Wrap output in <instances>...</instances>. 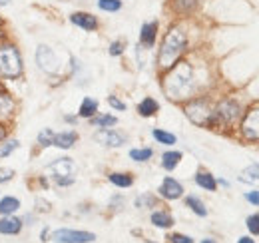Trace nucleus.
Returning a JSON list of instances; mask_svg holds the SVG:
<instances>
[{"label":"nucleus","instance_id":"9","mask_svg":"<svg viewBox=\"0 0 259 243\" xmlns=\"http://www.w3.org/2000/svg\"><path fill=\"white\" fill-rule=\"evenodd\" d=\"M52 241L56 243H92L96 235L90 231H76V229H58L52 233Z\"/></svg>","mask_w":259,"mask_h":243},{"label":"nucleus","instance_id":"20","mask_svg":"<svg viewBox=\"0 0 259 243\" xmlns=\"http://www.w3.org/2000/svg\"><path fill=\"white\" fill-rule=\"evenodd\" d=\"M152 223L156 227H162V229H167L174 225V217L167 212H154L152 213Z\"/></svg>","mask_w":259,"mask_h":243},{"label":"nucleus","instance_id":"37","mask_svg":"<svg viewBox=\"0 0 259 243\" xmlns=\"http://www.w3.org/2000/svg\"><path fill=\"white\" fill-rule=\"evenodd\" d=\"M12 176H14V170H8V168H2L0 170V183H6L12 180Z\"/></svg>","mask_w":259,"mask_h":243},{"label":"nucleus","instance_id":"23","mask_svg":"<svg viewBox=\"0 0 259 243\" xmlns=\"http://www.w3.org/2000/svg\"><path fill=\"white\" fill-rule=\"evenodd\" d=\"M152 136H154V140H156L158 144H162V146H174V144L178 142V138H176L174 134H169V132H165V130H160V128H156V130L152 132Z\"/></svg>","mask_w":259,"mask_h":243},{"label":"nucleus","instance_id":"27","mask_svg":"<svg viewBox=\"0 0 259 243\" xmlns=\"http://www.w3.org/2000/svg\"><path fill=\"white\" fill-rule=\"evenodd\" d=\"M92 124L98 126V128H112V126L118 124V118L116 116H110V114H102V116H94Z\"/></svg>","mask_w":259,"mask_h":243},{"label":"nucleus","instance_id":"8","mask_svg":"<svg viewBox=\"0 0 259 243\" xmlns=\"http://www.w3.org/2000/svg\"><path fill=\"white\" fill-rule=\"evenodd\" d=\"M241 134L249 142L259 140V106H253L251 110L245 112V116L241 120Z\"/></svg>","mask_w":259,"mask_h":243},{"label":"nucleus","instance_id":"29","mask_svg":"<svg viewBox=\"0 0 259 243\" xmlns=\"http://www.w3.org/2000/svg\"><path fill=\"white\" fill-rule=\"evenodd\" d=\"M152 155H154V152H152L150 148H134V150L130 152V157H132L134 161H148Z\"/></svg>","mask_w":259,"mask_h":243},{"label":"nucleus","instance_id":"14","mask_svg":"<svg viewBox=\"0 0 259 243\" xmlns=\"http://www.w3.org/2000/svg\"><path fill=\"white\" fill-rule=\"evenodd\" d=\"M22 229V219L12 217V215H4L0 219V233L2 235H16Z\"/></svg>","mask_w":259,"mask_h":243},{"label":"nucleus","instance_id":"2","mask_svg":"<svg viewBox=\"0 0 259 243\" xmlns=\"http://www.w3.org/2000/svg\"><path fill=\"white\" fill-rule=\"evenodd\" d=\"M186 46H188L186 32L180 26H171L165 32L162 40V46H160V52H158V66L162 70H169L176 62L180 60V56L186 52Z\"/></svg>","mask_w":259,"mask_h":243},{"label":"nucleus","instance_id":"39","mask_svg":"<svg viewBox=\"0 0 259 243\" xmlns=\"http://www.w3.org/2000/svg\"><path fill=\"white\" fill-rule=\"evenodd\" d=\"M245 199L253 206H259V189H253V191H247L245 193Z\"/></svg>","mask_w":259,"mask_h":243},{"label":"nucleus","instance_id":"15","mask_svg":"<svg viewBox=\"0 0 259 243\" xmlns=\"http://www.w3.org/2000/svg\"><path fill=\"white\" fill-rule=\"evenodd\" d=\"M78 140V134L76 132H60V134H54V140H52V146L56 148H62V150H70Z\"/></svg>","mask_w":259,"mask_h":243},{"label":"nucleus","instance_id":"6","mask_svg":"<svg viewBox=\"0 0 259 243\" xmlns=\"http://www.w3.org/2000/svg\"><path fill=\"white\" fill-rule=\"evenodd\" d=\"M48 170L54 174V180L58 185H70L74 183V172H76V166L70 157H60L56 161H52L48 166Z\"/></svg>","mask_w":259,"mask_h":243},{"label":"nucleus","instance_id":"40","mask_svg":"<svg viewBox=\"0 0 259 243\" xmlns=\"http://www.w3.org/2000/svg\"><path fill=\"white\" fill-rule=\"evenodd\" d=\"M237 243H255V241H253L251 237H239V241Z\"/></svg>","mask_w":259,"mask_h":243},{"label":"nucleus","instance_id":"22","mask_svg":"<svg viewBox=\"0 0 259 243\" xmlns=\"http://www.w3.org/2000/svg\"><path fill=\"white\" fill-rule=\"evenodd\" d=\"M186 206H188L195 215H199V217H205V215H207L205 204H203L199 197H195V195H188V197H186Z\"/></svg>","mask_w":259,"mask_h":243},{"label":"nucleus","instance_id":"42","mask_svg":"<svg viewBox=\"0 0 259 243\" xmlns=\"http://www.w3.org/2000/svg\"><path fill=\"white\" fill-rule=\"evenodd\" d=\"M12 0H0V6H8Z\"/></svg>","mask_w":259,"mask_h":243},{"label":"nucleus","instance_id":"30","mask_svg":"<svg viewBox=\"0 0 259 243\" xmlns=\"http://www.w3.org/2000/svg\"><path fill=\"white\" fill-rule=\"evenodd\" d=\"M52 140H54V132H52L50 128H46V130H42V132L38 134V144H40L42 148L52 146Z\"/></svg>","mask_w":259,"mask_h":243},{"label":"nucleus","instance_id":"35","mask_svg":"<svg viewBox=\"0 0 259 243\" xmlns=\"http://www.w3.org/2000/svg\"><path fill=\"white\" fill-rule=\"evenodd\" d=\"M167 239H169V243H194V239L190 235H184V233H174Z\"/></svg>","mask_w":259,"mask_h":243},{"label":"nucleus","instance_id":"32","mask_svg":"<svg viewBox=\"0 0 259 243\" xmlns=\"http://www.w3.org/2000/svg\"><path fill=\"white\" fill-rule=\"evenodd\" d=\"M245 225H247V229H249L253 235H259V213L249 215V217L245 219Z\"/></svg>","mask_w":259,"mask_h":243},{"label":"nucleus","instance_id":"18","mask_svg":"<svg viewBox=\"0 0 259 243\" xmlns=\"http://www.w3.org/2000/svg\"><path fill=\"white\" fill-rule=\"evenodd\" d=\"M195 183H197L199 187L207 189V191H215V189H218V182H215V178H213L209 172H197V174H195Z\"/></svg>","mask_w":259,"mask_h":243},{"label":"nucleus","instance_id":"21","mask_svg":"<svg viewBox=\"0 0 259 243\" xmlns=\"http://www.w3.org/2000/svg\"><path fill=\"white\" fill-rule=\"evenodd\" d=\"M20 201L16 197H2L0 199V215H12L14 212H18Z\"/></svg>","mask_w":259,"mask_h":243},{"label":"nucleus","instance_id":"28","mask_svg":"<svg viewBox=\"0 0 259 243\" xmlns=\"http://www.w3.org/2000/svg\"><path fill=\"white\" fill-rule=\"evenodd\" d=\"M122 0H98V8L104 12H118L122 10Z\"/></svg>","mask_w":259,"mask_h":243},{"label":"nucleus","instance_id":"5","mask_svg":"<svg viewBox=\"0 0 259 243\" xmlns=\"http://www.w3.org/2000/svg\"><path fill=\"white\" fill-rule=\"evenodd\" d=\"M184 112L190 118V122L195 124V126H209L211 124L213 110L209 108V104L205 100H192L190 104H186Z\"/></svg>","mask_w":259,"mask_h":243},{"label":"nucleus","instance_id":"17","mask_svg":"<svg viewBox=\"0 0 259 243\" xmlns=\"http://www.w3.org/2000/svg\"><path fill=\"white\" fill-rule=\"evenodd\" d=\"M96 112H98V100H94V98H84L82 104H80L78 116L80 118H94Z\"/></svg>","mask_w":259,"mask_h":243},{"label":"nucleus","instance_id":"4","mask_svg":"<svg viewBox=\"0 0 259 243\" xmlns=\"http://www.w3.org/2000/svg\"><path fill=\"white\" fill-rule=\"evenodd\" d=\"M239 104L235 100H224L218 104V108L211 114V124L209 126H231L233 122L239 118Z\"/></svg>","mask_w":259,"mask_h":243},{"label":"nucleus","instance_id":"41","mask_svg":"<svg viewBox=\"0 0 259 243\" xmlns=\"http://www.w3.org/2000/svg\"><path fill=\"white\" fill-rule=\"evenodd\" d=\"M6 136V130H4V126H0V140Z\"/></svg>","mask_w":259,"mask_h":243},{"label":"nucleus","instance_id":"13","mask_svg":"<svg viewBox=\"0 0 259 243\" xmlns=\"http://www.w3.org/2000/svg\"><path fill=\"white\" fill-rule=\"evenodd\" d=\"M156 38H158V20L146 22L140 30V44L146 48H152L156 44Z\"/></svg>","mask_w":259,"mask_h":243},{"label":"nucleus","instance_id":"1","mask_svg":"<svg viewBox=\"0 0 259 243\" xmlns=\"http://www.w3.org/2000/svg\"><path fill=\"white\" fill-rule=\"evenodd\" d=\"M195 88L194 68L190 62H176L163 78V92L169 100L182 102L192 98Z\"/></svg>","mask_w":259,"mask_h":243},{"label":"nucleus","instance_id":"19","mask_svg":"<svg viewBox=\"0 0 259 243\" xmlns=\"http://www.w3.org/2000/svg\"><path fill=\"white\" fill-rule=\"evenodd\" d=\"M182 152H165L162 155V166L163 170H167V172H174L178 166H180V161H182Z\"/></svg>","mask_w":259,"mask_h":243},{"label":"nucleus","instance_id":"33","mask_svg":"<svg viewBox=\"0 0 259 243\" xmlns=\"http://www.w3.org/2000/svg\"><path fill=\"white\" fill-rule=\"evenodd\" d=\"M243 176H249V178H241L243 182H255V180H259V164L249 166V168L243 172Z\"/></svg>","mask_w":259,"mask_h":243},{"label":"nucleus","instance_id":"43","mask_svg":"<svg viewBox=\"0 0 259 243\" xmlns=\"http://www.w3.org/2000/svg\"><path fill=\"white\" fill-rule=\"evenodd\" d=\"M201 243H215V241H213V239H203Z\"/></svg>","mask_w":259,"mask_h":243},{"label":"nucleus","instance_id":"31","mask_svg":"<svg viewBox=\"0 0 259 243\" xmlns=\"http://www.w3.org/2000/svg\"><path fill=\"white\" fill-rule=\"evenodd\" d=\"M124 50H126V42H124V40H114V42L110 44V48H108L110 56H122Z\"/></svg>","mask_w":259,"mask_h":243},{"label":"nucleus","instance_id":"24","mask_svg":"<svg viewBox=\"0 0 259 243\" xmlns=\"http://www.w3.org/2000/svg\"><path fill=\"white\" fill-rule=\"evenodd\" d=\"M171 4H174V10L176 12L188 14V12L195 10V6L199 4V0H171Z\"/></svg>","mask_w":259,"mask_h":243},{"label":"nucleus","instance_id":"38","mask_svg":"<svg viewBox=\"0 0 259 243\" xmlns=\"http://www.w3.org/2000/svg\"><path fill=\"white\" fill-rule=\"evenodd\" d=\"M146 204L154 206V204H156V199H154L152 195H144V197H138V199H136V206H138V208H144Z\"/></svg>","mask_w":259,"mask_h":243},{"label":"nucleus","instance_id":"11","mask_svg":"<svg viewBox=\"0 0 259 243\" xmlns=\"http://www.w3.org/2000/svg\"><path fill=\"white\" fill-rule=\"evenodd\" d=\"M70 22L86 32H96L98 26H100L98 18L94 14H90V12H72L70 14Z\"/></svg>","mask_w":259,"mask_h":243},{"label":"nucleus","instance_id":"10","mask_svg":"<svg viewBox=\"0 0 259 243\" xmlns=\"http://www.w3.org/2000/svg\"><path fill=\"white\" fill-rule=\"evenodd\" d=\"M96 142H100L102 146H108V148H120L126 144V136L112 130V128H102L100 132H96Z\"/></svg>","mask_w":259,"mask_h":243},{"label":"nucleus","instance_id":"3","mask_svg":"<svg viewBox=\"0 0 259 243\" xmlns=\"http://www.w3.org/2000/svg\"><path fill=\"white\" fill-rule=\"evenodd\" d=\"M0 74L4 78H18L22 74L20 52L12 44H2L0 46Z\"/></svg>","mask_w":259,"mask_h":243},{"label":"nucleus","instance_id":"12","mask_svg":"<svg viewBox=\"0 0 259 243\" xmlns=\"http://www.w3.org/2000/svg\"><path fill=\"white\" fill-rule=\"evenodd\" d=\"M158 191H160V195H162L163 199H180L184 195L182 183L178 182V180H174V178H165Z\"/></svg>","mask_w":259,"mask_h":243},{"label":"nucleus","instance_id":"25","mask_svg":"<svg viewBox=\"0 0 259 243\" xmlns=\"http://www.w3.org/2000/svg\"><path fill=\"white\" fill-rule=\"evenodd\" d=\"M108 180L116 187H132V183H134V178L130 174H110Z\"/></svg>","mask_w":259,"mask_h":243},{"label":"nucleus","instance_id":"26","mask_svg":"<svg viewBox=\"0 0 259 243\" xmlns=\"http://www.w3.org/2000/svg\"><path fill=\"white\" fill-rule=\"evenodd\" d=\"M12 108H14L12 98L0 88V116H8L12 112Z\"/></svg>","mask_w":259,"mask_h":243},{"label":"nucleus","instance_id":"16","mask_svg":"<svg viewBox=\"0 0 259 243\" xmlns=\"http://www.w3.org/2000/svg\"><path fill=\"white\" fill-rule=\"evenodd\" d=\"M158 110H160V104H158L154 98H144V100L138 104V114H140L142 118H152V116L158 114Z\"/></svg>","mask_w":259,"mask_h":243},{"label":"nucleus","instance_id":"7","mask_svg":"<svg viewBox=\"0 0 259 243\" xmlns=\"http://www.w3.org/2000/svg\"><path fill=\"white\" fill-rule=\"evenodd\" d=\"M36 64H38V68H40L42 72H46V74H56V72L60 70L58 56H56L54 50H52L50 46H46V44L38 46V50H36Z\"/></svg>","mask_w":259,"mask_h":243},{"label":"nucleus","instance_id":"34","mask_svg":"<svg viewBox=\"0 0 259 243\" xmlns=\"http://www.w3.org/2000/svg\"><path fill=\"white\" fill-rule=\"evenodd\" d=\"M18 148V142L16 140H10V142H4L2 146H0V157H6V155H10V153L14 152Z\"/></svg>","mask_w":259,"mask_h":243},{"label":"nucleus","instance_id":"36","mask_svg":"<svg viewBox=\"0 0 259 243\" xmlns=\"http://www.w3.org/2000/svg\"><path fill=\"white\" fill-rule=\"evenodd\" d=\"M108 104H110L114 110H118V112H124V110H126V104H124V102H120L116 96H110V98H108Z\"/></svg>","mask_w":259,"mask_h":243}]
</instances>
